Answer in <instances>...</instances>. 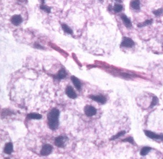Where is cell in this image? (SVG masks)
Returning a JSON list of instances; mask_svg holds the SVG:
<instances>
[{
	"instance_id": "cell-9",
	"label": "cell",
	"mask_w": 163,
	"mask_h": 159,
	"mask_svg": "<svg viewBox=\"0 0 163 159\" xmlns=\"http://www.w3.org/2000/svg\"><path fill=\"white\" fill-rule=\"evenodd\" d=\"M90 98L95 101L100 103L102 104H104L107 101L106 97L102 95H91Z\"/></svg>"
},
{
	"instance_id": "cell-23",
	"label": "cell",
	"mask_w": 163,
	"mask_h": 159,
	"mask_svg": "<svg viewBox=\"0 0 163 159\" xmlns=\"http://www.w3.org/2000/svg\"><path fill=\"white\" fill-rule=\"evenodd\" d=\"M158 98L155 96L153 97V100H152V102L151 104V106H150V107L151 108H153L154 106H156L157 105V104L158 103Z\"/></svg>"
},
{
	"instance_id": "cell-20",
	"label": "cell",
	"mask_w": 163,
	"mask_h": 159,
	"mask_svg": "<svg viewBox=\"0 0 163 159\" xmlns=\"http://www.w3.org/2000/svg\"><path fill=\"white\" fill-rule=\"evenodd\" d=\"M123 9L122 5L119 4H115L113 7L114 11L116 13H119Z\"/></svg>"
},
{
	"instance_id": "cell-7",
	"label": "cell",
	"mask_w": 163,
	"mask_h": 159,
	"mask_svg": "<svg viewBox=\"0 0 163 159\" xmlns=\"http://www.w3.org/2000/svg\"><path fill=\"white\" fill-rule=\"evenodd\" d=\"M65 93L67 96L71 99H75L77 97V94L74 88L70 85L67 86L66 88Z\"/></svg>"
},
{
	"instance_id": "cell-26",
	"label": "cell",
	"mask_w": 163,
	"mask_h": 159,
	"mask_svg": "<svg viewBox=\"0 0 163 159\" xmlns=\"http://www.w3.org/2000/svg\"><path fill=\"white\" fill-rule=\"evenodd\" d=\"M4 159H10V158H5Z\"/></svg>"
},
{
	"instance_id": "cell-17",
	"label": "cell",
	"mask_w": 163,
	"mask_h": 159,
	"mask_svg": "<svg viewBox=\"0 0 163 159\" xmlns=\"http://www.w3.org/2000/svg\"><path fill=\"white\" fill-rule=\"evenodd\" d=\"M151 150V148L150 147H144L141 149L140 154L141 156H145Z\"/></svg>"
},
{
	"instance_id": "cell-21",
	"label": "cell",
	"mask_w": 163,
	"mask_h": 159,
	"mask_svg": "<svg viewBox=\"0 0 163 159\" xmlns=\"http://www.w3.org/2000/svg\"><path fill=\"white\" fill-rule=\"evenodd\" d=\"M125 134V131H121L120 132H119L117 134L114 136L113 137L111 138V140H115L116 139H117L120 137H121V136H123V135H124Z\"/></svg>"
},
{
	"instance_id": "cell-16",
	"label": "cell",
	"mask_w": 163,
	"mask_h": 159,
	"mask_svg": "<svg viewBox=\"0 0 163 159\" xmlns=\"http://www.w3.org/2000/svg\"><path fill=\"white\" fill-rule=\"evenodd\" d=\"M61 27L64 32L66 33L67 34H73V30L71 29L66 24H62Z\"/></svg>"
},
{
	"instance_id": "cell-11",
	"label": "cell",
	"mask_w": 163,
	"mask_h": 159,
	"mask_svg": "<svg viewBox=\"0 0 163 159\" xmlns=\"http://www.w3.org/2000/svg\"><path fill=\"white\" fill-rule=\"evenodd\" d=\"M67 74V72L64 69H61L55 76V78L56 79H63L66 77Z\"/></svg>"
},
{
	"instance_id": "cell-5",
	"label": "cell",
	"mask_w": 163,
	"mask_h": 159,
	"mask_svg": "<svg viewBox=\"0 0 163 159\" xmlns=\"http://www.w3.org/2000/svg\"><path fill=\"white\" fill-rule=\"evenodd\" d=\"M67 137H64L62 136H59L56 137L55 139V144L59 148H63L65 146V142Z\"/></svg>"
},
{
	"instance_id": "cell-19",
	"label": "cell",
	"mask_w": 163,
	"mask_h": 159,
	"mask_svg": "<svg viewBox=\"0 0 163 159\" xmlns=\"http://www.w3.org/2000/svg\"><path fill=\"white\" fill-rule=\"evenodd\" d=\"M44 1H42V4L40 5V8L43 10L45 11V12H46L47 13H51V8L47 6V5H44L43 3H44V2H43Z\"/></svg>"
},
{
	"instance_id": "cell-8",
	"label": "cell",
	"mask_w": 163,
	"mask_h": 159,
	"mask_svg": "<svg viewBox=\"0 0 163 159\" xmlns=\"http://www.w3.org/2000/svg\"><path fill=\"white\" fill-rule=\"evenodd\" d=\"M11 22L15 26H17L21 24L23 21L22 16L19 15H14L11 18Z\"/></svg>"
},
{
	"instance_id": "cell-22",
	"label": "cell",
	"mask_w": 163,
	"mask_h": 159,
	"mask_svg": "<svg viewBox=\"0 0 163 159\" xmlns=\"http://www.w3.org/2000/svg\"><path fill=\"white\" fill-rule=\"evenodd\" d=\"M153 14L156 16H160L161 15H162L163 14V8H160L156 10L153 12Z\"/></svg>"
},
{
	"instance_id": "cell-25",
	"label": "cell",
	"mask_w": 163,
	"mask_h": 159,
	"mask_svg": "<svg viewBox=\"0 0 163 159\" xmlns=\"http://www.w3.org/2000/svg\"><path fill=\"white\" fill-rule=\"evenodd\" d=\"M35 47L37 49H43L42 47L41 46H40L39 44H35Z\"/></svg>"
},
{
	"instance_id": "cell-15",
	"label": "cell",
	"mask_w": 163,
	"mask_h": 159,
	"mask_svg": "<svg viewBox=\"0 0 163 159\" xmlns=\"http://www.w3.org/2000/svg\"><path fill=\"white\" fill-rule=\"evenodd\" d=\"M27 117L30 119H40L42 118V116L36 113H31L27 115Z\"/></svg>"
},
{
	"instance_id": "cell-18",
	"label": "cell",
	"mask_w": 163,
	"mask_h": 159,
	"mask_svg": "<svg viewBox=\"0 0 163 159\" xmlns=\"http://www.w3.org/2000/svg\"><path fill=\"white\" fill-rule=\"evenodd\" d=\"M153 22V20L152 19H150V20H147L145 21L142 23H141L139 24H138L137 26L138 27H142L143 26H147L149 25H150Z\"/></svg>"
},
{
	"instance_id": "cell-14",
	"label": "cell",
	"mask_w": 163,
	"mask_h": 159,
	"mask_svg": "<svg viewBox=\"0 0 163 159\" xmlns=\"http://www.w3.org/2000/svg\"><path fill=\"white\" fill-rule=\"evenodd\" d=\"M131 6L135 10H139L140 9V2L139 0H133L130 3Z\"/></svg>"
},
{
	"instance_id": "cell-1",
	"label": "cell",
	"mask_w": 163,
	"mask_h": 159,
	"mask_svg": "<svg viewBox=\"0 0 163 159\" xmlns=\"http://www.w3.org/2000/svg\"><path fill=\"white\" fill-rule=\"evenodd\" d=\"M59 111L58 109L54 108L48 113V124L51 130H56L58 129L59 125Z\"/></svg>"
},
{
	"instance_id": "cell-4",
	"label": "cell",
	"mask_w": 163,
	"mask_h": 159,
	"mask_svg": "<svg viewBox=\"0 0 163 159\" xmlns=\"http://www.w3.org/2000/svg\"><path fill=\"white\" fill-rule=\"evenodd\" d=\"M52 149L53 148L51 145L48 144L44 145L40 151V154L42 156H48L52 153Z\"/></svg>"
},
{
	"instance_id": "cell-6",
	"label": "cell",
	"mask_w": 163,
	"mask_h": 159,
	"mask_svg": "<svg viewBox=\"0 0 163 159\" xmlns=\"http://www.w3.org/2000/svg\"><path fill=\"white\" fill-rule=\"evenodd\" d=\"M144 133L146 136L151 138L163 140V134L158 135L149 130H144Z\"/></svg>"
},
{
	"instance_id": "cell-10",
	"label": "cell",
	"mask_w": 163,
	"mask_h": 159,
	"mask_svg": "<svg viewBox=\"0 0 163 159\" xmlns=\"http://www.w3.org/2000/svg\"><path fill=\"white\" fill-rule=\"evenodd\" d=\"M71 79L72 80L74 86L77 89H78V90L81 89L82 87V83L79 80L74 76H72L71 77Z\"/></svg>"
},
{
	"instance_id": "cell-3",
	"label": "cell",
	"mask_w": 163,
	"mask_h": 159,
	"mask_svg": "<svg viewBox=\"0 0 163 159\" xmlns=\"http://www.w3.org/2000/svg\"><path fill=\"white\" fill-rule=\"evenodd\" d=\"M135 45L134 40L128 37H123L121 43V47L125 48H132Z\"/></svg>"
},
{
	"instance_id": "cell-13",
	"label": "cell",
	"mask_w": 163,
	"mask_h": 159,
	"mask_svg": "<svg viewBox=\"0 0 163 159\" xmlns=\"http://www.w3.org/2000/svg\"><path fill=\"white\" fill-rule=\"evenodd\" d=\"M121 18L122 21L123 22L124 25L126 26L127 27L129 28L131 27L132 26V24L131 20L129 19V18H128V17L126 15H122L121 16Z\"/></svg>"
},
{
	"instance_id": "cell-24",
	"label": "cell",
	"mask_w": 163,
	"mask_h": 159,
	"mask_svg": "<svg viewBox=\"0 0 163 159\" xmlns=\"http://www.w3.org/2000/svg\"><path fill=\"white\" fill-rule=\"evenodd\" d=\"M122 141H124V142H130L131 144H134V139L133 138V137H127V138H126L124 139H123Z\"/></svg>"
},
{
	"instance_id": "cell-2",
	"label": "cell",
	"mask_w": 163,
	"mask_h": 159,
	"mask_svg": "<svg viewBox=\"0 0 163 159\" xmlns=\"http://www.w3.org/2000/svg\"><path fill=\"white\" fill-rule=\"evenodd\" d=\"M96 108L91 105H86L84 108V114L87 116H92L96 114Z\"/></svg>"
},
{
	"instance_id": "cell-12",
	"label": "cell",
	"mask_w": 163,
	"mask_h": 159,
	"mask_svg": "<svg viewBox=\"0 0 163 159\" xmlns=\"http://www.w3.org/2000/svg\"><path fill=\"white\" fill-rule=\"evenodd\" d=\"M13 151V145L12 142L7 143L4 148V152L6 154H11Z\"/></svg>"
}]
</instances>
